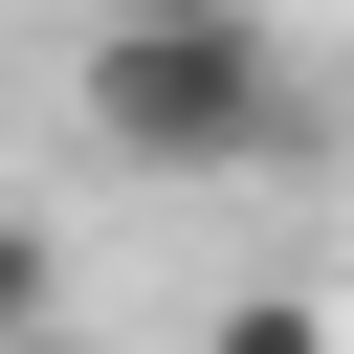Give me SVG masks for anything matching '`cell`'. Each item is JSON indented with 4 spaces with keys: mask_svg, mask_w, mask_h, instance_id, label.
<instances>
[{
    "mask_svg": "<svg viewBox=\"0 0 354 354\" xmlns=\"http://www.w3.org/2000/svg\"><path fill=\"white\" fill-rule=\"evenodd\" d=\"M66 111H88V155H111V177H243V155H288V133H310V88H288V22H266V0H111V22H88V66H66Z\"/></svg>",
    "mask_w": 354,
    "mask_h": 354,
    "instance_id": "6da1fadb",
    "label": "cell"
},
{
    "mask_svg": "<svg viewBox=\"0 0 354 354\" xmlns=\"http://www.w3.org/2000/svg\"><path fill=\"white\" fill-rule=\"evenodd\" d=\"M44 332H66V243H44V221H0V354H44Z\"/></svg>",
    "mask_w": 354,
    "mask_h": 354,
    "instance_id": "7a4b0ae2",
    "label": "cell"
},
{
    "mask_svg": "<svg viewBox=\"0 0 354 354\" xmlns=\"http://www.w3.org/2000/svg\"><path fill=\"white\" fill-rule=\"evenodd\" d=\"M199 354H332V310H310V288H221V332H199Z\"/></svg>",
    "mask_w": 354,
    "mask_h": 354,
    "instance_id": "3957f363",
    "label": "cell"
}]
</instances>
